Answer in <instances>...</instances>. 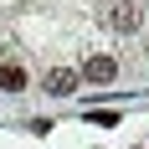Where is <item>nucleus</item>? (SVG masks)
<instances>
[{"mask_svg":"<svg viewBox=\"0 0 149 149\" xmlns=\"http://www.w3.org/2000/svg\"><path fill=\"white\" fill-rule=\"evenodd\" d=\"M103 15H108L113 31H139V26H149V5H144V0H108Z\"/></svg>","mask_w":149,"mask_h":149,"instance_id":"obj_1","label":"nucleus"},{"mask_svg":"<svg viewBox=\"0 0 149 149\" xmlns=\"http://www.w3.org/2000/svg\"><path fill=\"white\" fill-rule=\"evenodd\" d=\"M77 82H82V72H72V67H52V72H46V93H52V98L77 93Z\"/></svg>","mask_w":149,"mask_h":149,"instance_id":"obj_2","label":"nucleus"},{"mask_svg":"<svg viewBox=\"0 0 149 149\" xmlns=\"http://www.w3.org/2000/svg\"><path fill=\"white\" fill-rule=\"evenodd\" d=\"M118 77V62L113 57H88L82 62V82H113Z\"/></svg>","mask_w":149,"mask_h":149,"instance_id":"obj_3","label":"nucleus"},{"mask_svg":"<svg viewBox=\"0 0 149 149\" xmlns=\"http://www.w3.org/2000/svg\"><path fill=\"white\" fill-rule=\"evenodd\" d=\"M0 88L5 93H26V72H21L15 62H0Z\"/></svg>","mask_w":149,"mask_h":149,"instance_id":"obj_4","label":"nucleus"},{"mask_svg":"<svg viewBox=\"0 0 149 149\" xmlns=\"http://www.w3.org/2000/svg\"><path fill=\"white\" fill-rule=\"evenodd\" d=\"M88 123H98V129H113V123H118V113H113V108H98V113H88Z\"/></svg>","mask_w":149,"mask_h":149,"instance_id":"obj_5","label":"nucleus"}]
</instances>
